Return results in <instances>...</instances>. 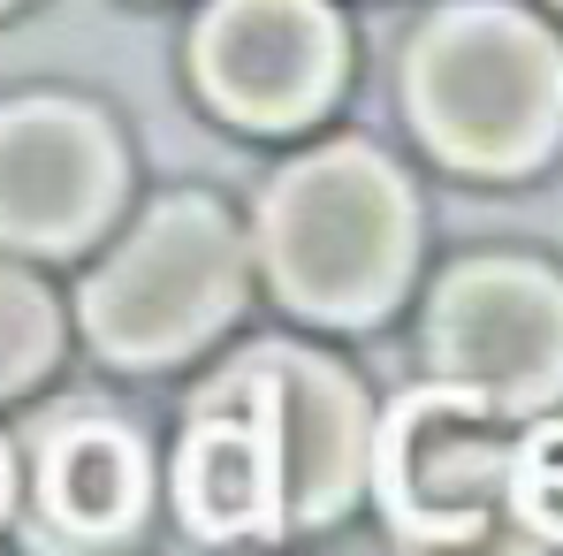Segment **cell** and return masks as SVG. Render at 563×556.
Listing matches in <instances>:
<instances>
[{
  "label": "cell",
  "instance_id": "obj_1",
  "mask_svg": "<svg viewBox=\"0 0 563 556\" xmlns=\"http://www.w3.org/2000/svg\"><path fill=\"white\" fill-rule=\"evenodd\" d=\"M411 190L366 145H320L260 198V260L289 313L374 320L411 282Z\"/></svg>",
  "mask_w": 563,
  "mask_h": 556
},
{
  "label": "cell",
  "instance_id": "obj_2",
  "mask_svg": "<svg viewBox=\"0 0 563 556\" xmlns=\"http://www.w3.org/2000/svg\"><path fill=\"white\" fill-rule=\"evenodd\" d=\"M411 122L457 168H533L563 130L556 39L510 8H450L411 46Z\"/></svg>",
  "mask_w": 563,
  "mask_h": 556
},
{
  "label": "cell",
  "instance_id": "obj_3",
  "mask_svg": "<svg viewBox=\"0 0 563 556\" xmlns=\"http://www.w3.org/2000/svg\"><path fill=\"white\" fill-rule=\"evenodd\" d=\"M495 419L503 412L442 381L388 412L366 450V480L404 534V556H541L510 511V443Z\"/></svg>",
  "mask_w": 563,
  "mask_h": 556
},
{
  "label": "cell",
  "instance_id": "obj_4",
  "mask_svg": "<svg viewBox=\"0 0 563 556\" xmlns=\"http://www.w3.org/2000/svg\"><path fill=\"white\" fill-rule=\"evenodd\" d=\"M244 297V237L213 198H168L153 206L114 260L92 268L77 320L99 359L114 367H161L198 351Z\"/></svg>",
  "mask_w": 563,
  "mask_h": 556
},
{
  "label": "cell",
  "instance_id": "obj_5",
  "mask_svg": "<svg viewBox=\"0 0 563 556\" xmlns=\"http://www.w3.org/2000/svg\"><path fill=\"white\" fill-rule=\"evenodd\" d=\"M427 359L442 389L487 412H533L563 396V282L518 260H472L434 290Z\"/></svg>",
  "mask_w": 563,
  "mask_h": 556
},
{
  "label": "cell",
  "instance_id": "obj_6",
  "mask_svg": "<svg viewBox=\"0 0 563 556\" xmlns=\"http://www.w3.org/2000/svg\"><path fill=\"white\" fill-rule=\"evenodd\" d=\"M275 443L282 458V511L289 526H328L358 488H366V396L358 381L297 344H252L244 359L213 373Z\"/></svg>",
  "mask_w": 563,
  "mask_h": 556
},
{
  "label": "cell",
  "instance_id": "obj_7",
  "mask_svg": "<svg viewBox=\"0 0 563 556\" xmlns=\"http://www.w3.org/2000/svg\"><path fill=\"white\" fill-rule=\"evenodd\" d=\"M198 92L244 130H297L343 85L328 0H213L190 39Z\"/></svg>",
  "mask_w": 563,
  "mask_h": 556
},
{
  "label": "cell",
  "instance_id": "obj_8",
  "mask_svg": "<svg viewBox=\"0 0 563 556\" xmlns=\"http://www.w3.org/2000/svg\"><path fill=\"white\" fill-rule=\"evenodd\" d=\"M122 198V145L92 107L23 99L0 107V244L77 252L107 229Z\"/></svg>",
  "mask_w": 563,
  "mask_h": 556
},
{
  "label": "cell",
  "instance_id": "obj_9",
  "mask_svg": "<svg viewBox=\"0 0 563 556\" xmlns=\"http://www.w3.org/2000/svg\"><path fill=\"white\" fill-rule=\"evenodd\" d=\"M176 511L190 519V534H206V542H244V534L289 526L275 443H267V427L221 381H206L190 396L184 458H176Z\"/></svg>",
  "mask_w": 563,
  "mask_h": 556
},
{
  "label": "cell",
  "instance_id": "obj_10",
  "mask_svg": "<svg viewBox=\"0 0 563 556\" xmlns=\"http://www.w3.org/2000/svg\"><path fill=\"white\" fill-rule=\"evenodd\" d=\"M38 503L62 534L114 542L145 511V450L114 419H54L38 435Z\"/></svg>",
  "mask_w": 563,
  "mask_h": 556
},
{
  "label": "cell",
  "instance_id": "obj_11",
  "mask_svg": "<svg viewBox=\"0 0 563 556\" xmlns=\"http://www.w3.org/2000/svg\"><path fill=\"white\" fill-rule=\"evenodd\" d=\"M62 351V313L46 297V282L23 268H0V396H23Z\"/></svg>",
  "mask_w": 563,
  "mask_h": 556
},
{
  "label": "cell",
  "instance_id": "obj_12",
  "mask_svg": "<svg viewBox=\"0 0 563 556\" xmlns=\"http://www.w3.org/2000/svg\"><path fill=\"white\" fill-rule=\"evenodd\" d=\"M510 511L533 542H563V427H533L510 450Z\"/></svg>",
  "mask_w": 563,
  "mask_h": 556
},
{
  "label": "cell",
  "instance_id": "obj_13",
  "mask_svg": "<svg viewBox=\"0 0 563 556\" xmlns=\"http://www.w3.org/2000/svg\"><path fill=\"white\" fill-rule=\"evenodd\" d=\"M8 488H15V472H8V450H0V519H8Z\"/></svg>",
  "mask_w": 563,
  "mask_h": 556
}]
</instances>
